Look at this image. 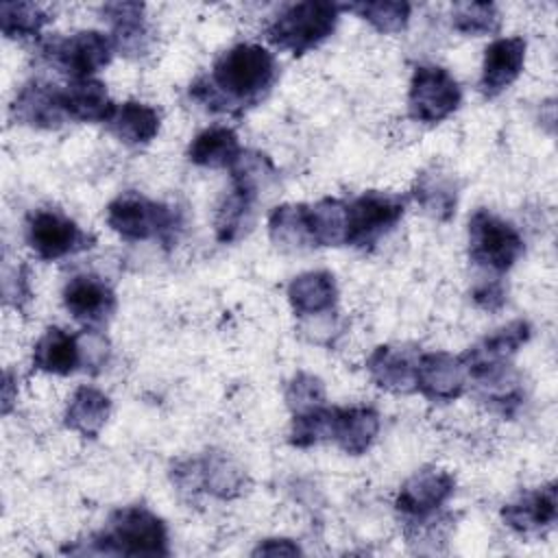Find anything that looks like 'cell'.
Segmentation results:
<instances>
[{
    "mask_svg": "<svg viewBox=\"0 0 558 558\" xmlns=\"http://www.w3.org/2000/svg\"><path fill=\"white\" fill-rule=\"evenodd\" d=\"M277 78V61L257 44H238L225 50L211 65L209 76L190 85V96L209 111L240 113L257 105Z\"/></svg>",
    "mask_w": 558,
    "mask_h": 558,
    "instance_id": "cell-1",
    "label": "cell"
},
{
    "mask_svg": "<svg viewBox=\"0 0 558 558\" xmlns=\"http://www.w3.org/2000/svg\"><path fill=\"white\" fill-rule=\"evenodd\" d=\"M89 554L107 556H168L166 523L144 506H124L111 512L102 532L89 538Z\"/></svg>",
    "mask_w": 558,
    "mask_h": 558,
    "instance_id": "cell-2",
    "label": "cell"
},
{
    "mask_svg": "<svg viewBox=\"0 0 558 558\" xmlns=\"http://www.w3.org/2000/svg\"><path fill=\"white\" fill-rule=\"evenodd\" d=\"M340 4L327 0H305L286 7L266 28V39L294 57L323 44L338 24Z\"/></svg>",
    "mask_w": 558,
    "mask_h": 558,
    "instance_id": "cell-3",
    "label": "cell"
},
{
    "mask_svg": "<svg viewBox=\"0 0 558 558\" xmlns=\"http://www.w3.org/2000/svg\"><path fill=\"white\" fill-rule=\"evenodd\" d=\"M107 225L124 240L174 242L181 216L174 207L146 198L140 192H122L107 205Z\"/></svg>",
    "mask_w": 558,
    "mask_h": 558,
    "instance_id": "cell-4",
    "label": "cell"
},
{
    "mask_svg": "<svg viewBox=\"0 0 558 558\" xmlns=\"http://www.w3.org/2000/svg\"><path fill=\"white\" fill-rule=\"evenodd\" d=\"M525 242L521 233L488 209H477L469 218V259L495 275L514 266L523 255Z\"/></svg>",
    "mask_w": 558,
    "mask_h": 558,
    "instance_id": "cell-5",
    "label": "cell"
},
{
    "mask_svg": "<svg viewBox=\"0 0 558 558\" xmlns=\"http://www.w3.org/2000/svg\"><path fill=\"white\" fill-rule=\"evenodd\" d=\"M405 196L368 190L347 203V244L371 248L386 235L403 216Z\"/></svg>",
    "mask_w": 558,
    "mask_h": 558,
    "instance_id": "cell-6",
    "label": "cell"
},
{
    "mask_svg": "<svg viewBox=\"0 0 558 558\" xmlns=\"http://www.w3.org/2000/svg\"><path fill=\"white\" fill-rule=\"evenodd\" d=\"M26 242L39 259L54 262L94 246V235L83 231L59 209L39 207L26 216Z\"/></svg>",
    "mask_w": 558,
    "mask_h": 558,
    "instance_id": "cell-7",
    "label": "cell"
},
{
    "mask_svg": "<svg viewBox=\"0 0 558 558\" xmlns=\"http://www.w3.org/2000/svg\"><path fill=\"white\" fill-rule=\"evenodd\" d=\"M41 57L70 74L72 81L94 78L113 57L111 39L100 31H78L70 37H52L41 44Z\"/></svg>",
    "mask_w": 558,
    "mask_h": 558,
    "instance_id": "cell-8",
    "label": "cell"
},
{
    "mask_svg": "<svg viewBox=\"0 0 558 558\" xmlns=\"http://www.w3.org/2000/svg\"><path fill=\"white\" fill-rule=\"evenodd\" d=\"M462 102L458 81L440 65H416L408 89V113L416 122L438 124Z\"/></svg>",
    "mask_w": 558,
    "mask_h": 558,
    "instance_id": "cell-9",
    "label": "cell"
},
{
    "mask_svg": "<svg viewBox=\"0 0 558 558\" xmlns=\"http://www.w3.org/2000/svg\"><path fill=\"white\" fill-rule=\"evenodd\" d=\"M530 323L512 320L495 333L482 338L477 344L469 347L460 357L466 366L469 381H482L510 368V357L530 340Z\"/></svg>",
    "mask_w": 558,
    "mask_h": 558,
    "instance_id": "cell-10",
    "label": "cell"
},
{
    "mask_svg": "<svg viewBox=\"0 0 558 558\" xmlns=\"http://www.w3.org/2000/svg\"><path fill=\"white\" fill-rule=\"evenodd\" d=\"M456 493V480L440 469H421L403 482L397 493L395 508L403 521H418L436 514Z\"/></svg>",
    "mask_w": 558,
    "mask_h": 558,
    "instance_id": "cell-11",
    "label": "cell"
},
{
    "mask_svg": "<svg viewBox=\"0 0 558 558\" xmlns=\"http://www.w3.org/2000/svg\"><path fill=\"white\" fill-rule=\"evenodd\" d=\"M469 373L460 355L447 351L418 353L416 362V392L429 401L447 403L466 390Z\"/></svg>",
    "mask_w": 558,
    "mask_h": 558,
    "instance_id": "cell-12",
    "label": "cell"
},
{
    "mask_svg": "<svg viewBox=\"0 0 558 558\" xmlns=\"http://www.w3.org/2000/svg\"><path fill=\"white\" fill-rule=\"evenodd\" d=\"M63 305L74 320L96 329L107 323L116 312V292L96 275H76L63 286Z\"/></svg>",
    "mask_w": 558,
    "mask_h": 558,
    "instance_id": "cell-13",
    "label": "cell"
},
{
    "mask_svg": "<svg viewBox=\"0 0 558 558\" xmlns=\"http://www.w3.org/2000/svg\"><path fill=\"white\" fill-rule=\"evenodd\" d=\"M525 48L523 37H499L486 46L480 76L482 96L495 98L519 78L525 63Z\"/></svg>",
    "mask_w": 558,
    "mask_h": 558,
    "instance_id": "cell-14",
    "label": "cell"
},
{
    "mask_svg": "<svg viewBox=\"0 0 558 558\" xmlns=\"http://www.w3.org/2000/svg\"><path fill=\"white\" fill-rule=\"evenodd\" d=\"M416 362L418 353L414 349L379 344L366 357V371L377 388L395 395H410L416 392Z\"/></svg>",
    "mask_w": 558,
    "mask_h": 558,
    "instance_id": "cell-15",
    "label": "cell"
},
{
    "mask_svg": "<svg viewBox=\"0 0 558 558\" xmlns=\"http://www.w3.org/2000/svg\"><path fill=\"white\" fill-rule=\"evenodd\" d=\"M558 517V488L554 482L521 493L501 508L504 523L519 534H541L551 527Z\"/></svg>",
    "mask_w": 558,
    "mask_h": 558,
    "instance_id": "cell-16",
    "label": "cell"
},
{
    "mask_svg": "<svg viewBox=\"0 0 558 558\" xmlns=\"http://www.w3.org/2000/svg\"><path fill=\"white\" fill-rule=\"evenodd\" d=\"M11 116L15 122L33 129H57L68 118L61 107V89L44 81H28L15 94Z\"/></svg>",
    "mask_w": 558,
    "mask_h": 558,
    "instance_id": "cell-17",
    "label": "cell"
},
{
    "mask_svg": "<svg viewBox=\"0 0 558 558\" xmlns=\"http://www.w3.org/2000/svg\"><path fill=\"white\" fill-rule=\"evenodd\" d=\"M458 192H460L458 177L442 166H429L421 170L410 190L418 207L429 218L440 222H447L453 216L458 205Z\"/></svg>",
    "mask_w": 558,
    "mask_h": 558,
    "instance_id": "cell-18",
    "label": "cell"
},
{
    "mask_svg": "<svg viewBox=\"0 0 558 558\" xmlns=\"http://www.w3.org/2000/svg\"><path fill=\"white\" fill-rule=\"evenodd\" d=\"M102 15L111 24L113 50L124 57H142L150 50V31L144 20V4L140 2H109Z\"/></svg>",
    "mask_w": 558,
    "mask_h": 558,
    "instance_id": "cell-19",
    "label": "cell"
},
{
    "mask_svg": "<svg viewBox=\"0 0 558 558\" xmlns=\"http://www.w3.org/2000/svg\"><path fill=\"white\" fill-rule=\"evenodd\" d=\"M379 432V414L368 405L331 408L329 440H333L344 453L362 456Z\"/></svg>",
    "mask_w": 558,
    "mask_h": 558,
    "instance_id": "cell-20",
    "label": "cell"
},
{
    "mask_svg": "<svg viewBox=\"0 0 558 558\" xmlns=\"http://www.w3.org/2000/svg\"><path fill=\"white\" fill-rule=\"evenodd\" d=\"M288 301L296 316H323L336 307L338 286L331 272L310 270L288 283Z\"/></svg>",
    "mask_w": 558,
    "mask_h": 558,
    "instance_id": "cell-21",
    "label": "cell"
},
{
    "mask_svg": "<svg viewBox=\"0 0 558 558\" xmlns=\"http://www.w3.org/2000/svg\"><path fill=\"white\" fill-rule=\"evenodd\" d=\"M190 486L203 488L220 499H231L244 490V471L222 453L205 456L203 460L185 462Z\"/></svg>",
    "mask_w": 558,
    "mask_h": 558,
    "instance_id": "cell-22",
    "label": "cell"
},
{
    "mask_svg": "<svg viewBox=\"0 0 558 558\" xmlns=\"http://www.w3.org/2000/svg\"><path fill=\"white\" fill-rule=\"evenodd\" d=\"M61 107L72 120L107 124L118 105L109 98L105 83L98 78H78L61 89Z\"/></svg>",
    "mask_w": 558,
    "mask_h": 558,
    "instance_id": "cell-23",
    "label": "cell"
},
{
    "mask_svg": "<svg viewBox=\"0 0 558 558\" xmlns=\"http://www.w3.org/2000/svg\"><path fill=\"white\" fill-rule=\"evenodd\" d=\"M83 364L78 333L48 327L33 347V366L52 375H70Z\"/></svg>",
    "mask_w": 558,
    "mask_h": 558,
    "instance_id": "cell-24",
    "label": "cell"
},
{
    "mask_svg": "<svg viewBox=\"0 0 558 558\" xmlns=\"http://www.w3.org/2000/svg\"><path fill=\"white\" fill-rule=\"evenodd\" d=\"M161 116L155 107L137 100H126L116 107L107 122V129L129 146H142L157 137Z\"/></svg>",
    "mask_w": 558,
    "mask_h": 558,
    "instance_id": "cell-25",
    "label": "cell"
},
{
    "mask_svg": "<svg viewBox=\"0 0 558 558\" xmlns=\"http://www.w3.org/2000/svg\"><path fill=\"white\" fill-rule=\"evenodd\" d=\"M111 412L109 397L94 386H78L65 408L63 423L85 438H96Z\"/></svg>",
    "mask_w": 558,
    "mask_h": 558,
    "instance_id": "cell-26",
    "label": "cell"
},
{
    "mask_svg": "<svg viewBox=\"0 0 558 558\" xmlns=\"http://www.w3.org/2000/svg\"><path fill=\"white\" fill-rule=\"evenodd\" d=\"M240 153V140L229 126H209L187 146V159L203 168H231Z\"/></svg>",
    "mask_w": 558,
    "mask_h": 558,
    "instance_id": "cell-27",
    "label": "cell"
},
{
    "mask_svg": "<svg viewBox=\"0 0 558 558\" xmlns=\"http://www.w3.org/2000/svg\"><path fill=\"white\" fill-rule=\"evenodd\" d=\"M270 242L288 253L312 248V238L307 229V205L286 203L277 205L268 216Z\"/></svg>",
    "mask_w": 558,
    "mask_h": 558,
    "instance_id": "cell-28",
    "label": "cell"
},
{
    "mask_svg": "<svg viewBox=\"0 0 558 558\" xmlns=\"http://www.w3.org/2000/svg\"><path fill=\"white\" fill-rule=\"evenodd\" d=\"M307 229L314 246L347 244V203L329 196L307 205Z\"/></svg>",
    "mask_w": 558,
    "mask_h": 558,
    "instance_id": "cell-29",
    "label": "cell"
},
{
    "mask_svg": "<svg viewBox=\"0 0 558 558\" xmlns=\"http://www.w3.org/2000/svg\"><path fill=\"white\" fill-rule=\"evenodd\" d=\"M253 196L231 187V192L222 198L216 211V238L222 244H231L240 238H244L253 225V207H255Z\"/></svg>",
    "mask_w": 558,
    "mask_h": 558,
    "instance_id": "cell-30",
    "label": "cell"
},
{
    "mask_svg": "<svg viewBox=\"0 0 558 558\" xmlns=\"http://www.w3.org/2000/svg\"><path fill=\"white\" fill-rule=\"evenodd\" d=\"M229 172L233 181L231 187L253 198H259V194L268 190L277 179V168L272 159L259 150H242L233 161V166L229 168Z\"/></svg>",
    "mask_w": 558,
    "mask_h": 558,
    "instance_id": "cell-31",
    "label": "cell"
},
{
    "mask_svg": "<svg viewBox=\"0 0 558 558\" xmlns=\"http://www.w3.org/2000/svg\"><path fill=\"white\" fill-rule=\"evenodd\" d=\"M340 11H353L362 20H366L375 31L384 35H392L408 26L412 7L401 0H366V2L340 4Z\"/></svg>",
    "mask_w": 558,
    "mask_h": 558,
    "instance_id": "cell-32",
    "label": "cell"
},
{
    "mask_svg": "<svg viewBox=\"0 0 558 558\" xmlns=\"http://www.w3.org/2000/svg\"><path fill=\"white\" fill-rule=\"evenodd\" d=\"M50 13L35 2H2L0 4V28L9 39L37 37L50 22Z\"/></svg>",
    "mask_w": 558,
    "mask_h": 558,
    "instance_id": "cell-33",
    "label": "cell"
},
{
    "mask_svg": "<svg viewBox=\"0 0 558 558\" xmlns=\"http://www.w3.org/2000/svg\"><path fill=\"white\" fill-rule=\"evenodd\" d=\"M451 24L462 35H493L501 28V13L493 2H456L451 9Z\"/></svg>",
    "mask_w": 558,
    "mask_h": 558,
    "instance_id": "cell-34",
    "label": "cell"
},
{
    "mask_svg": "<svg viewBox=\"0 0 558 558\" xmlns=\"http://www.w3.org/2000/svg\"><path fill=\"white\" fill-rule=\"evenodd\" d=\"M329 423H331V408L318 405L307 412L292 414V425H290V445L305 449L312 447L320 440H329Z\"/></svg>",
    "mask_w": 558,
    "mask_h": 558,
    "instance_id": "cell-35",
    "label": "cell"
},
{
    "mask_svg": "<svg viewBox=\"0 0 558 558\" xmlns=\"http://www.w3.org/2000/svg\"><path fill=\"white\" fill-rule=\"evenodd\" d=\"M286 405L292 414L325 405V384L312 373H296L286 386Z\"/></svg>",
    "mask_w": 558,
    "mask_h": 558,
    "instance_id": "cell-36",
    "label": "cell"
},
{
    "mask_svg": "<svg viewBox=\"0 0 558 558\" xmlns=\"http://www.w3.org/2000/svg\"><path fill=\"white\" fill-rule=\"evenodd\" d=\"M473 301L486 312H499L506 303V290L499 279H488L473 288Z\"/></svg>",
    "mask_w": 558,
    "mask_h": 558,
    "instance_id": "cell-37",
    "label": "cell"
},
{
    "mask_svg": "<svg viewBox=\"0 0 558 558\" xmlns=\"http://www.w3.org/2000/svg\"><path fill=\"white\" fill-rule=\"evenodd\" d=\"M17 281L13 283L9 277L4 279V301L9 305H13L15 310H24V305L31 301L33 292H31V281H28V268L20 266L15 268Z\"/></svg>",
    "mask_w": 558,
    "mask_h": 558,
    "instance_id": "cell-38",
    "label": "cell"
},
{
    "mask_svg": "<svg viewBox=\"0 0 558 558\" xmlns=\"http://www.w3.org/2000/svg\"><path fill=\"white\" fill-rule=\"evenodd\" d=\"M296 556L301 554V547L290 538H266L253 549V556Z\"/></svg>",
    "mask_w": 558,
    "mask_h": 558,
    "instance_id": "cell-39",
    "label": "cell"
},
{
    "mask_svg": "<svg viewBox=\"0 0 558 558\" xmlns=\"http://www.w3.org/2000/svg\"><path fill=\"white\" fill-rule=\"evenodd\" d=\"M11 371H7L4 373V392H2V412L4 414H9V410H11V403H13V381H11Z\"/></svg>",
    "mask_w": 558,
    "mask_h": 558,
    "instance_id": "cell-40",
    "label": "cell"
}]
</instances>
